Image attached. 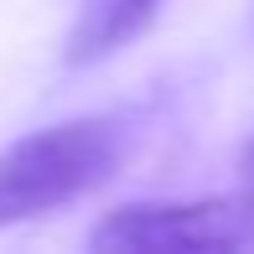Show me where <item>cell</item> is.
Returning a JSON list of instances; mask_svg holds the SVG:
<instances>
[{
    "label": "cell",
    "mask_w": 254,
    "mask_h": 254,
    "mask_svg": "<svg viewBox=\"0 0 254 254\" xmlns=\"http://www.w3.org/2000/svg\"><path fill=\"white\" fill-rule=\"evenodd\" d=\"M125 151H130L125 114H78L10 140L0 151V228L57 213L73 197L94 192L114 177Z\"/></svg>",
    "instance_id": "6da1fadb"
},
{
    "label": "cell",
    "mask_w": 254,
    "mask_h": 254,
    "mask_svg": "<svg viewBox=\"0 0 254 254\" xmlns=\"http://www.w3.org/2000/svg\"><path fill=\"white\" fill-rule=\"evenodd\" d=\"M94 249H254V192L182 202H125L99 218Z\"/></svg>",
    "instance_id": "7a4b0ae2"
},
{
    "label": "cell",
    "mask_w": 254,
    "mask_h": 254,
    "mask_svg": "<svg viewBox=\"0 0 254 254\" xmlns=\"http://www.w3.org/2000/svg\"><path fill=\"white\" fill-rule=\"evenodd\" d=\"M239 171H244V187L254 192V135L244 140V151H239Z\"/></svg>",
    "instance_id": "277c9868"
},
{
    "label": "cell",
    "mask_w": 254,
    "mask_h": 254,
    "mask_svg": "<svg viewBox=\"0 0 254 254\" xmlns=\"http://www.w3.org/2000/svg\"><path fill=\"white\" fill-rule=\"evenodd\" d=\"M156 10H161V0H83L73 31H67L63 63L67 67H94L104 57H114L156 21Z\"/></svg>",
    "instance_id": "3957f363"
}]
</instances>
